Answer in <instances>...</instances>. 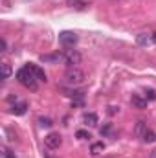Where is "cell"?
Segmentation results:
<instances>
[{
    "label": "cell",
    "instance_id": "cell-13",
    "mask_svg": "<svg viewBox=\"0 0 156 158\" xmlns=\"http://www.w3.org/2000/svg\"><path fill=\"white\" fill-rule=\"evenodd\" d=\"M83 121H84V125H96V123H97V116H96L94 112H86V114L83 116Z\"/></svg>",
    "mask_w": 156,
    "mask_h": 158
},
{
    "label": "cell",
    "instance_id": "cell-16",
    "mask_svg": "<svg viewBox=\"0 0 156 158\" xmlns=\"http://www.w3.org/2000/svg\"><path fill=\"white\" fill-rule=\"evenodd\" d=\"M145 143H153V142H156V132L154 131H147L145 134H143V138H142Z\"/></svg>",
    "mask_w": 156,
    "mask_h": 158
},
{
    "label": "cell",
    "instance_id": "cell-7",
    "mask_svg": "<svg viewBox=\"0 0 156 158\" xmlns=\"http://www.w3.org/2000/svg\"><path fill=\"white\" fill-rule=\"evenodd\" d=\"M26 110H28V103L26 101H17V103H13L11 105V114H15V116H22V114H26Z\"/></svg>",
    "mask_w": 156,
    "mask_h": 158
},
{
    "label": "cell",
    "instance_id": "cell-22",
    "mask_svg": "<svg viewBox=\"0 0 156 158\" xmlns=\"http://www.w3.org/2000/svg\"><path fill=\"white\" fill-rule=\"evenodd\" d=\"M117 110H119V107H109V114H112V116L116 114Z\"/></svg>",
    "mask_w": 156,
    "mask_h": 158
},
{
    "label": "cell",
    "instance_id": "cell-25",
    "mask_svg": "<svg viewBox=\"0 0 156 158\" xmlns=\"http://www.w3.org/2000/svg\"><path fill=\"white\" fill-rule=\"evenodd\" d=\"M153 40H154V42H156V31H154V33H153Z\"/></svg>",
    "mask_w": 156,
    "mask_h": 158
},
{
    "label": "cell",
    "instance_id": "cell-6",
    "mask_svg": "<svg viewBox=\"0 0 156 158\" xmlns=\"http://www.w3.org/2000/svg\"><path fill=\"white\" fill-rule=\"evenodd\" d=\"M40 63H46V64H59V63H64V57H63V52H55V53H46V55H40Z\"/></svg>",
    "mask_w": 156,
    "mask_h": 158
},
{
    "label": "cell",
    "instance_id": "cell-1",
    "mask_svg": "<svg viewBox=\"0 0 156 158\" xmlns=\"http://www.w3.org/2000/svg\"><path fill=\"white\" fill-rule=\"evenodd\" d=\"M15 77H17V81H18L22 86H26V88H30V90H37V83H39V79L35 77V74L31 72L30 66H22V68H18L17 74H15Z\"/></svg>",
    "mask_w": 156,
    "mask_h": 158
},
{
    "label": "cell",
    "instance_id": "cell-15",
    "mask_svg": "<svg viewBox=\"0 0 156 158\" xmlns=\"http://www.w3.org/2000/svg\"><path fill=\"white\" fill-rule=\"evenodd\" d=\"M103 149H105V143H103V142H97V143H92V147H90V153L96 156V155H99Z\"/></svg>",
    "mask_w": 156,
    "mask_h": 158
},
{
    "label": "cell",
    "instance_id": "cell-26",
    "mask_svg": "<svg viewBox=\"0 0 156 158\" xmlns=\"http://www.w3.org/2000/svg\"><path fill=\"white\" fill-rule=\"evenodd\" d=\"M114 2H119V0H114Z\"/></svg>",
    "mask_w": 156,
    "mask_h": 158
},
{
    "label": "cell",
    "instance_id": "cell-3",
    "mask_svg": "<svg viewBox=\"0 0 156 158\" xmlns=\"http://www.w3.org/2000/svg\"><path fill=\"white\" fill-rule=\"evenodd\" d=\"M63 57H64V64H68V66H77L83 59L77 50H72V48H66L63 52Z\"/></svg>",
    "mask_w": 156,
    "mask_h": 158
},
{
    "label": "cell",
    "instance_id": "cell-24",
    "mask_svg": "<svg viewBox=\"0 0 156 158\" xmlns=\"http://www.w3.org/2000/svg\"><path fill=\"white\" fill-rule=\"evenodd\" d=\"M149 158H156V149H154V151H151V156H149Z\"/></svg>",
    "mask_w": 156,
    "mask_h": 158
},
{
    "label": "cell",
    "instance_id": "cell-8",
    "mask_svg": "<svg viewBox=\"0 0 156 158\" xmlns=\"http://www.w3.org/2000/svg\"><path fill=\"white\" fill-rule=\"evenodd\" d=\"M130 103H132L136 109H140V110L147 109V98H142V96H138V94H132V98H130Z\"/></svg>",
    "mask_w": 156,
    "mask_h": 158
},
{
    "label": "cell",
    "instance_id": "cell-18",
    "mask_svg": "<svg viewBox=\"0 0 156 158\" xmlns=\"http://www.w3.org/2000/svg\"><path fill=\"white\" fill-rule=\"evenodd\" d=\"M2 158H17V156H15V153H11L7 147H2Z\"/></svg>",
    "mask_w": 156,
    "mask_h": 158
},
{
    "label": "cell",
    "instance_id": "cell-4",
    "mask_svg": "<svg viewBox=\"0 0 156 158\" xmlns=\"http://www.w3.org/2000/svg\"><path fill=\"white\" fill-rule=\"evenodd\" d=\"M61 143H63V138H61L59 132H50V134L44 136V145L48 149H59Z\"/></svg>",
    "mask_w": 156,
    "mask_h": 158
},
{
    "label": "cell",
    "instance_id": "cell-19",
    "mask_svg": "<svg viewBox=\"0 0 156 158\" xmlns=\"http://www.w3.org/2000/svg\"><path fill=\"white\" fill-rule=\"evenodd\" d=\"M145 98H147L149 101H154V99H156V92L153 90V88H149V90H145Z\"/></svg>",
    "mask_w": 156,
    "mask_h": 158
},
{
    "label": "cell",
    "instance_id": "cell-9",
    "mask_svg": "<svg viewBox=\"0 0 156 158\" xmlns=\"http://www.w3.org/2000/svg\"><path fill=\"white\" fill-rule=\"evenodd\" d=\"M66 4L72 7V9H77V11H84L88 7V2L86 0H66Z\"/></svg>",
    "mask_w": 156,
    "mask_h": 158
},
{
    "label": "cell",
    "instance_id": "cell-12",
    "mask_svg": "<svg viewBox=\"0 0 156 158\" xmlns=\"http://www.w3.org/2000/svg\"><path fill=\"white\" fill-rule=\"evenodd\" d=\"M147 132V123L143 121V119H140L138 123H136V129H134V134L138 136V138H143V134Z\"/></svg>",
    "mask_w": 156,
    "mask_h": 158
},
{
    "label": "cell",
    "instance_id": "cell-17",
    "mask_svg": "<svg viewBox=\"0 0 156 158\" xmlns=\"http://www.w3.org/2000/svg\"><path fill=\"white\" fill-rule=\"evenodd\" d=\"M39 125H40V127H46V129H50L53 123H51V119H50V118H44V116H40V118H39Z\"/></svg>",
    "mask_w": 156,
    "mask_h": 158
},
{
    "label": "cell",
    "instance_id": "cell-21",
    "mask_svg": "<svg viewBox=\"0 0 156 158\" xmlns=\"http://www.w3.org/2000/svg\"><path fill=\"white\" fill-rule=\"evenodd\" d=\"M110 129H112V125H110V123H109V125H105V127L99 131V132H101V136H107V134L110 132Z\"/></svg>",
    "mask_w": 156,
    "mask_h": 158
},
{
    "label": "cell",
    "instance_id": "cell-2",
    "mask_svg": "<svg viewBox=\"0 0 156 158\" xmlns=\"http://www.w3.org/2000/svg\"><path fill=\"white\" fill-rule=\"evenodd\" d=\"M84 79H86V76L83 70H79L77 66H70L63 76V83L68 86H77L81 83H84Z\"/></svg>",
    "mask_w": 156,
    "mask_h": 158
},
{
    "label": "cell",
    "instance_id": "cell-14",
    "mask_svg": "<svg viewBox=\"0 0 156 158\" xmlns=\"http://www.w3.org/2000/svg\"><path fill=\"white\" fill-rule=\"evenodd\" d=\"M11 66H9V63H2V81H7V79L11 77Z\"/></svg>",
    "mask_w": 156,
    "mask_h": 158
},
{
    "label": "cell",
    "instance_id": "cell-20",
    "mask_svg": "<svg viewBox=\"0 0 156 158\" xmlns=\"http://www.w3.org/2000/svg\"><path fill=\"white\" fill-rule=\"evenodd\" d=\"M76 136H77L79 140H88V138H90V134H88L86 131H77V132H76Z\"/></svg>",
    "mask_w": 156,
    "mask_h": 158
},
{
    "label": "cell",
    "instance_id": "cell-10",
    "mask_svg": "<svg viewBox=\"0 0 156 158\" xmlns=\"http://www.w3.org/2000/svg\"><path fill=\"white\" fill-rule=\"evenodd\" d=\"M28 66H30V68H31V72H33V74H35V77L39 79V81H44V83H46V81H48V77H46V72H44V70H42V68H40V66H37V64H31V63H30V64H28Z\"/></svg>",
    "mask_w": 156,
    "mask_h": 158
},
{
    "label": "cell",
    "instance_id": "cell-5",
    "mask_svg": "<svg viewBox=\"0 0 156 158\" xmlns=\"http://www.w3.org/2000/svg\"><path fill=\"white\" fill-rule=\"evenodd\" d=\"M59 42L64 46V48H74V44L77 42V35L74 31H61L59 33Z\"/></svg>",
    "mask_w": 156,
    "mask_h": 158
},
{
    "label": "cell",
    "instance_id": "cell-11",
    "mask_svg": "<svg viewBox=\"0 0 156 158\" xmlns=\"http://www.w3.org/2000/svg\"><path fill=\"white\" fill-rule=\"evenodd\" d=\"M151 40H153V35H147V33L136 35V44H138V46H149Z\"/></svg>",
    "mask_w": 156,
    "mask_h": 158
},
{
    "label": "cell",
    "instance_id": "cell-27",
    "mask_svg": "<svg viewBox=\"0 0 156 158\" xmlns=\"http://www.w3.org/2000/svg\"><path fill=\"white\" fill-rule=\"evenodd\" d=\"M109 158H112V156H109Z\"/></svg>",
    "mask_w": 156,
    "mask_h": 158
},
{
    "label": "cell",
    "instance_id": "cell-23",
    "mask_svg": "<svg viewBox=\"0 0 156 158\" xmlns=\"http://www.w3.org/2000/svg\"><path fill=\"white\" fill-rule=\"evenodd\" d=\"M0 48H2L0 52H7V50H6V48H7V44H6V40H4V39L0 40Z\"/></svg>",
    "mask_w": 156,
    "mask_h": 158
}]
</instances>
